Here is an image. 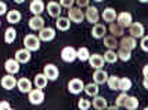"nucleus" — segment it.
<instances>
[{"mask_svg":"<svg viewBox=\"0 0 148 110\" xmlns=\"http://www.w3.org/2000/svg\"><path fill=\"white\" fill-rule=\"evenodd\" d=\"M17 87H18V90L21 92H24V94H29L31 91H32V83H31V80H28V78H19L18 81H17Z\"/></svg>","mask_w":148,"mask_h":110,"instance_id":"obj_20","label":"nucleus"},{"mask_svg":"<svg viewBox=\"0 0 148 110\" xmlns=\"http://www.w3.org/2000/svg\"><path fill=\"white\" fill-rule=\"evenodd\" d=\"M61 58L64 62H73L76 59V50L68 45V47H64L62 51H61Z\"/></svg>","mask_w":148,"mask_h":110,"instance_id":"obj_6","label":"nucleus"},{"mask_svg":"<svg viewBox=\"0 0 148 110\" xmlns=\"http://www.w3.org/2000/svg\"><path fill=\"white\" fill-rule=\"evenodd\" d=\"M0 84H1V87H3L4 90L10 91V90H13L14 87L17 85V80H15V77H13L11 74H7V76H4V77L1 78Z\"/></svg>","mask_w":148,"mask_h":110,"instance_id":"obj_14","label":"nucleus"},{"mask_svg":"<svg viewBox=\"0 0 148 110\" xmlns=\"http://www.w3.org/2000/svg\"><path fill=\"white\" fill-rule=\"evenodd\" d=\"M17 39V32H15V29L14 28H8L4 33V41H6L7 44H11L14 40Z\"/></svg>","mask_w":148,"mask_h":110,"instance_id":"obj_28","label":"nucleus"},{"mask_svg":"<svg viewBox=\"0 0 148 110\" xmlns=\"http://www.w3.org/2000/svg\"><path fill=\"white\" fill-rule=\"evenodd\" d=\"M90 106H91V103L87 101V99H80V101L77 102V107L80 110H87Z\"/></svg>","mask_w":148,"mask_h":110,"instance_id":"obj_38","label":"nucleus"},{"mask_svg":"<svg viewBox=\"0 0 148 110\" xmlns=\"http://www.w3.org/2000/svg\"><path fill=\"white\" fill-rule=\"evenodd\" d=\"M127 98H129V95L126 92H122L119 97L116 98V107H125V103H126Z\"/></svg>","mask_w":148,"mask_h":110,"instance_id":"obj_36","label":"nucleus"},{"mask_svg":"<svg viewBox=\"0 0 148 110\" xmlns=\"http://www.w3.org/2000/svg\"><path fill=\"white\" fill-rule=\"evenodd\" d=\"M29 10L33 15H40V14L45 11V3L42 0H33L29 6Z\"/></svg>","mask_w":148,"mask_h":110,"instance_id":"obj_17","label":"nucleus"},{"mask_svg":"<svg viewBox=\"0 0 148 110\" xmlns=\"http://www.w3.org/2000/svg\"><path fill=\"white\" fill-rule=\"evenodd\" d=\"M69 25H71V21L68 18H65V17H58L57 21H56V26L60 30H68Z\"/></svg>","mask_w":148,"mask_h":110,"instance_id":"obj_24","label":"nucleus"},{"mask_svg":"<svg viewBox=\"0 0 148 110\" xmlns=\"http://www.w3.org/2000/svg\"><path fill=\"white\" fill-rule=\"evenodd\" d=\"M125 107L127 110H134L138 107V101H137V98L136 97H129L127 98V101H126V103H125Z\"/></svg>","mask_w":148,"mask_h":110,"instance_id":"obj_34","label":"nucleus"},{"mask_svg":"<svg viewBox=\"0 0 148 110\" xmlns=\"http://www.w3.org/2000/svg\"><path fill=\"white\" fill-rule=\"evenodd\" d=\"M60 6L61 7H66L68 10L73 7V0H62L61 3H60Z\"/></svg>","mask_w":148,"mask_h":110,"instance_id":"obj_39","label":"nucleus"},{"mask_svg":"<svg viewBox=\"0 0 148 110\" xmlns=\"http://www.w3.org/2000/svg\"><path fill=\"white\" fill-rule=\"evenodd\" d=\"M21 21V13L18 10H11L7 13V22L10 24H18Z\"/></svg>","mask_w":148,"mask_h":110,"instance_id":"obj_25","label":"nucleus"},{"mask_svg":"<svg viewBox=\"0 0 148 110\" xmlns=\"http://www.w3.org/2000/svg\"><path fill=\"white\" fill-rule=\"evenodd\" d=\"M107 78H108V74H107V72L103 70V69H98V70L94 72V74H93V80H94V84H104V83H107Z\"/></svg>","mask_w":148,"mask_h":110,"instance_id":"obj_21","label":"nucleus"},{"mask_svg":"<svg viewBox=\"0 0 148 110\" xmlns=\"http://www.w3.org/2000/svg\"><path fill=\"white\" fill-rule=\"evenodd\" d=\"M83 90H84V92H86L89 97H97V94H98V85L90 83V84L84 85Z\"/></svg>","mask_w":148,"mask_h":110,"instance_id":"obj_32","label":"nucleus"},{"mask_svg":"<svg viewBox=\"0 0 148 110\" xmlns=\"http://www.w3.org/2000/svg\"><path fill=\"white\" fill-rule=\"evenodd\" d=\"M68 20L72 22H76V24H80L84 20V13L77 7H72L68 11Z\"/></svg>","mask_w":148,"mask_h":110,"instance_id":"obj_2","label":"nucleus"},{"mask_svg":"<svg viewBox=\"0 0 148 110\" xmlns=\"http://www.w3.org/2000/svg\"><path fill=\"white\" fill-rule=\"evenodd\" d=\"M89 63H90L91 67H94V69H101L104 66V58L100 55V54H93L90 55V58H89Z\"/></svg>","mask_w":148,"mask_h":110,"instance_id":"obj_16","label":"nucleus"},{"mask_svg":"<svg viewBox=\"0 0 148 110\" xmlns=\"http://www.w3.org/2000/svg\"><path fill=\"white\" fill-rule=\"evenodd\" d=\"M6 13H7V4L0 1V15H4Z\"/></svg>","mask_w":148,"mask_h":110,"instance_id":"obj_43","label":"nucleus"},{"mask_svg":"<svg viewBox=\"0 0 148 110\" xmlns=\"http://www.w3.org/2000/svg\"><path fill=\"white\" fill-rule=\"evenodd\" d=\"M8 109H11L10 103H8L7 101H1V102H0V110H8Z\"/></svg>","mask_w":148,"mask_h":110,"instance_id":"obj_42","label":"nucleus"},{"mask_svg":"<svg viewBox=\"0 0 148 110\" xmlns=\"http://www.w3.org/2000/svg\"><path fill=\"white\" fill-rule=\"evenodd\" d=\"M84 17L87 18V21H89V22L94 24V25H96L97 22H98V20H100V14H98V10H97L96 7H93V6H89L87 8H86Z\"/></svg>","mask_w":148,"mask_h":110,"instance_id":"obj_8","label":"nucleus"},{"mask_svg":"<svg viewBox=\"0 0 148 110\" xmlns=\"http://www.w3.org/2000/svg\"><path fill=\"white\" fill-rule=\"evenodd\" d=\"M116 11L114 10V8H111V7H108V8H105L103 11V20L105 21V22H110V24H112V22H115L116 20Z\"/></svg>","mask_w":148,"mask_h":110,"instance_id":"obj_22","label":"nucleus"},{"mask_svg":"<svg viewBox=\"0 0 148 110\" xmlns=\"http://www.w3.org/2000/svg\"><path fill=\"white\" fill-rule=\"evenodd\" d=\"M107 83H108V87L111 90H118V87H119V77L118 76H111V77L107 78Z\"/></svg>","mask_w":148,"mask_h":110,"instance_id":"obj_35","label":"nucleus"},{"mask_svg":"<svg viewBox=\"0 0 148 110\" xmlns=\"http://www.w3.org/2000/svg\"><path fill=\"white\" fill-rule=\"evenodd\" d=\"M129 33H130V37L133 39H138V37H143L144 36V26L140 24V22H134L129 26Z\"/></svg>","mask_w":148,"mask_h":110,"instance_id":"obj_7","label":"nucleus"},{"mask_svg":"<svg viewBox=\"0 0 148 110\" xmlns=\"http://www.w3.org/2000/svg\"><path fill=\"white\" fill-rule=\"evenodd\" d=\"M116 55H118V58L119 59H122L123 62H126V61H129V59L132 58V52L126 51V50H122V48L116 52Z\"/></svg>","mask_w":148,"mask_h":110,"instance_id":"obj_37","label":"nucleus"},{"mask_svg":"<svg viewBox=\"0 0 148 110\" xmlns=\"http://www.w3.org/2000/svg\"><path fill=\"white\" fill-rule=\"evenodd\" d=\"M83 88H84V83L80 78H72L71 81L68 83V90H69L71 94L77 95V94H80L83 91Z\"/></svg>","mask_w":148,"mask_h":110,"instance_id":"obj_5","label":"nucleus"},{"mask_svg":"<svg viewBox=\"0 0 148 110\" xmlns=\"http://www.w3.org/2000/svg\"><path fill=\"white\" fill-rule=\"evenodd\" d=\"M58 69H57V66L56 65H46L45 66V70H43V74L46 76V78L47 80H51V81H54V80H57L58 77Z\"/></svg>","mask_w":148,"mask_h":110,"instance_id":"obj_9","label":"nucleus"},{"mask_svg":"<svg viewBox=\"0 0 148 110\" xmlns=\"http://www.w3.org/2000/svg\"><path fill=\"white\" fill-rule=\"evenodd\" d=\"M136 40L133 39V37H130V36H127V37H123L122 40H121V43H119V47L122 48V50H126V51H130L132 52V50H134L136 48Z\"/></svg>","mask_w":148,"mask_h":110,"instance_id":"obj_12","label":"nucleus"},{"mask_svg":"<svg viewBox=\"0 0 148 110\" xmlns=\"http://www.w3.org/2000/svg\"><path fill=\"white\" fill-rule=\"evenodd\" d=\"M107 110H119V107H116V106H110V107H107Z\"/></svg>","mask_w":148,"mask_h":110,"instance_id":"obj_45","label":"nucleus"},{"mask_svg":"<svg viewBox=\"0 0 148 110\" xmlns=\"http://www.w3.org/2000/svg\"><path fill=\"white\" fill-rule=\"evenodd\" d=\"M144 110H148V109H147V107H145V109H144Z\"/></svg>","mask_w":148,"mask_h":110,"instance_id":"obj_47","label":"nucleus"},{"mask_svg":"<svg viewBox=\"0 0 148 110\" xmlns=\"http://www.w3.org/2000/svg\"><path fill=\"white\" fill-rule=\"evenodd\" d=\"M24 45H25V50H28L29 52L38 51L40 48V40L35 34H26L24 37Z\"/></svg>","mask_w":148,"mask_h":110,"instance_id":"obj_1","label":"nucleus"},{"mask_svg":"<svg viewBox=\"0 0 148 110\" xmlns=\"http://www.w3.org/2000/svg\"><path fill=\"white\" fill-rule=\"evenodd\" d=\"M104 61H105V62H108V63H115L116 61H118V55H116V52L112 51V50H108V51L104 54Z\"/></svg>","mask_w":148,"mask_h":110,"instance_id":"obj_33","label":"nucleus"},{"mask_svg":"<svg viewBox=\"0 0 148 110\" xmlns=\"http://www.w3.org/2000/svg\"><path fill=\"white\" fill-rule=\"evenodd\" d=\"M15 61L18 62V63H26V62H29L31 61V52L25 50V48H22V50H18V51L15 52Z\"/></svg>","mask_w":148,"mask_h":110,"instance_id":"obj_15","label":"nucleus"},{"mask_svg":"<svg viewBox=\"0 0 148 110\" xmlns=\"http://www.w3.org/2000/svg\"><path fill=\"white\" fill-rule=\"evenodd\" d=\"M29 28L32 30H42L45 28V20L40 15H33L29 20Z\"/></svg>","mask_w":148,"mask_h":110,"instance_id":"obj_11","label":"nucleus"},{"mask_svg":"<svg viewBox=\"0 0 148 110\" xmlns=\"http://www.w3.org/2000/svg\"><path fill=\"white\" fill-rule=\"evenodd\" d=\"M89 58H90V52L86 47H80L79 50H76V59L86 62V61H89Z\"/></svg>","mask_w":148,"mask_h":110,"instance_id":"obj_26","label":"nucleus"},{"mask_svg":"<svg viewBox=\"0 0 148 110\" xmlns=\"http://www.w3.org/2000/svg\"><path fill=\"white\" fill-rule=\"evenodd\" d=\"M47 78H46V76L42 73V74H36L35 76V85H36V88L38 90H42V88H45L46 85H47Z\"/></svg>","mask_w":148,"mask_h":110,"instance_id":"obj_27","label":"nucleus"},{"mask_svg":"<svg viewBox=\"0 0 148 110\" xmlns=\"http://www.w3.org/2000/svg\"><path fill=\"white\" fill-rule=\"evenodd\" d=\"M93 106H94L97 110H104V109L108 107V106H107V101H105L103 97H94Z\"/></svg>","mask_w":148,"mask_h":110,"instance_id":"obj_30","label":"nucleus"},{"mask_svg":"<svg viewBox=\"0 0 148 110\" xmlns=\"http://www.w3.org/2000/svg\"><path fill=\"white\" fill-rule=\"evenodd\" d=\"M141 48H143V51H148V37L147 36H143L141 37Z\"/></svg>","mask_w":148,"mask_h":110,"instance_id":"obj_40","label":"nucleus"},{"mask_svg":"<svg viewBox=\"0 0 148 110\" xmlns=\"http://www.w3.org/2000/svg\"><path fill=\"white\" fill-rule=\"evenodd\" d=\"M76 4H77V8H80V10H82L83 7H86V8L89 7V1H87V0H79Z\"/></svg>","mask_w":148,"mask_h":110,"instance_id":"obj_41","label":"nucleus"},{"mask_svg":"<svg viewBox=\"0 0 148 110\" xmlns=\"http://www.w3.org/2000/svg\"><path fill=\"white\" fill-rule=\"evenodd\" d=\"M0 25H1V22H0Z\"/></svg>","mask_w":148,"mask_h":110,"instance_id":"obj_49","label":"nucleus"},{"mask_svg":"<svg viewBox=\"0 0 148 110\" xmlns=\"http://www.w3.org/2000/svg\"><path fill=\"white\" fill-rule=\"evenodd\" d=\"M56 37V30L53 28H43L42 30H39V40L42 41H50Z\"/></svg>","mask_w":148,"mask_h":110,"instance_id":"obj_10","label":"nucleus"},{"mask_svg":"<svg viewBox=\"0 0 148 110\" xmlns=\"http://www.w3.org/2000/svg\"><path fill=\"white\" fill-rule=\"evenodd\" d=\"M132 88V80L127 77L125 78H119V87L118 90H121L122 92H127V91Z\"/></svg>","mask_w":148,"mask_h":110,"instance_id":"obj_29","label":"nucleus"},{"mask_svg":"<svg viewBox=\"0 0 148 110\" xmlns=\"http://www.w3.org/2000/svg\"><path fill=\"white\" fill-rule=\"evenodd\" d=\"M4 67H6V70L8 74H15V73H18L19 72V63L15 61L14 58H10L6 61V63H4Z\"/></svg>","mask_w":148,"mask_h":110,"instance_id":"obj_13","label":"nucleus"},{"mask_svg":"<svg viewBox=\"0 0 148 110\" xmlns=\"http://www.w3.org/2000/svg\"><path fill=\"white\" fill-rule=\"evenodd\" d=\"M28 99H29V102L32 105H40V103H43V101H45V94H43L42 90L35 88V90H32L29 92Z\"/></svg>","mask_w":148,"mask_h":110,"instance_id":"obj_4","label":"nucleus"},{"mask_svg":"<svg viewBox=\"0 0 148 110\" xmlns=\"http://www.w3.org/2000/svg\"><path fill=\"white\" fill-rule=\"evenodd\" d=\"M110 32L112 33V37H121L123 36V33H125V29H123L121 25H118L116 22H112L110 25Z\"/></svg>","mask_w":148,"mask_h":110,"instance_id":"obj_23","label":"nucleus"},{"mask_svg":"<svg viewBox=\"0 0 148 110\" xmlns=\"http://www.w3.org/2000/svg\"><path fill=\"white\" fill-rule=\"evenodd\" d=\"M144 88H148V81H147V77H144Z\"/></svg>","mask_w":148,"mask_h":110,"instance_id":"obj_46","label":"nucleus"},{"mask_svg":"<svg viewBox=\"0 0 148 110\" xmlns=\"http://www.w3.org/2000/svg\"><path fill=\"white\" fill-rule=\"evenodd\" d=\"M147 70H148V66H144V69H143V76L144 77H147Z\"/></svg>","mask_w":148,"mask_h":110,"instance_id":"obj_44","label":"nucleus"},{"mask_svg":"<svg viewBox=\"0 0 148 110\" xmlns=\"http://www.w3.org/2000/svg\"><path fill=\"white\" fill-rule=\"evenodd\" d=\"M105 32H107L105 25H103V24H96V25L93 26V29H91V36H93L94 39H103Z\"/></svg>","mask_w":148,"mask_h":110,"instance_id":"obj_19","label":"nucleus"},{"mask_svg":"<svg viewBox=\"0 0 148 110\" xmlns=\"http://www.w3.org/2000/svg\"><path fill=\"white\" fill-rule=\"evenodd\" d=\"M46 8H47V13L50 14L53 18H58L61 15V6L58 3H56V1H50Z\"/></svg>","mask_w":148,"mask_h":110,"instance_id":"obj_18","label":"nucleus"},{"mask_svg":"<svg viewBox=\"0 0 148 110\" xmlns=\"http://www.w3.org/2000/svg\"><path fill=\"white\" fill-rule=\"evenodd\" d=\"M8 110H14V109H8Z\"/></svg>","mask_w":148,"mask_h":110,"instance_id":"obj_48","label":"nucleus"},{"mask_svg":"<svg viewBox=\"0 0 148 110\" xmlns=\"http://www.w3.org/2000/svg\"><path fill=\"white\" fill-rule=\"evenodd\" d=\"M118 41H116L115 37H112V36H107V37H104V45L108 48V50H115L116 47H118Z\"/></svg>","mask_w":148,"mask_h":110,"instance_id":"obj_31","label":"nucleus"},{"mask_svg":"<svg viewBox=\"0 0 148 110\" xmlns=\"http://www.w3.org/2000/svg\"><path fill=\"white\" fill-rule=\"evenodd\" d=\"M116 24L121 25L125 29V28H129L132 24H133V17L130 13H121L119 15H116Z\"/></svg>","mask_w":148,"mask_h":110,"instance_id":"obj_3","label":"nucleus"}]
</instances>
